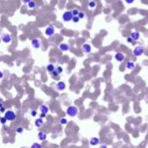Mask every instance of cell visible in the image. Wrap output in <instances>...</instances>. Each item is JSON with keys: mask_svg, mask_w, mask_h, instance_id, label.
<instances>
[{"mask_svg": "<svg viewBox=\"0 0 148 148\" xmlns=\"http://www.w3.org/2000/svg\"><path fill=\"white\" fill-rule=\"evenodd\" d=\"M78 108L76 107H74V106H70V107H68V108H67V111H66V113H67V114L68 115V116H70V117H74V116H76V115L78 114Z\"/></svg>", "mask_w": 148, "mask_h": 148, "instance_id": "6da1fadb", "label": "cell"}, {"mask_svg": "<svg viewBox=\"0 0 148 148\" xmlns=\"http://www.w3.org/2000/svg\"><path fill=\"white\" fill-rule=\"evenodd\" d=\"M4 117L9 121H14L15 119H16V114L15 112L11 111V110H8V111L4 113Z\"/></svg>", "mask_w": 148, "mask_h": 148, "instance_id": "7a4b0ae2", "label": "cell"}, {"mask_svg": "<svg viewBox=\"0 0 148 148\" xmlns=\"http://www.w3.org/2000/svg\"><path fill=\"white\" fill-rule=\"evenodd\" d=\"M73 18V14L71 11H65L62 15V19H63L65 22H69Z\"/></svg>", "mask_w": 148, "mask_h": 148, "instance_id": "3957f363", "label": "cell"}, {"mask_svg": "<svg viewBox=\"0 0 148 148\" xmlns=\"http://www.w3.org/2000/svg\"><path fill=\"white\" fill-rule=\"evenodd\" d=\"M1 39H2V41L4 42V43H9L11 42L12 37H11V36H10V34L4 33V34H3L2 35V37H1Z\"/></svg>", "mask_w": 148, "mask_h": 148, "instance_id": "277c9868", "label": "cell"}, {"mask_svg": "<svg viewBox=\"0 0 148 148\" xmlns=\"http://www.w3.org/2000/svg\"><path fill=\"white\" fill-rule=\"evenodd\" d=\"M144 51H145V49H144V48H142V47H136L135 49H134V50H133V55L135 56H141L142 54L144 53Z\"/></svg>", "mask_w": 148, "mask_h": 148, "instance_id": "5b68a950", "label": "cell"}, {"mask_svg": "<svg viewBox=\"0 0 148 148\" xmlns=\"http://www.w3.org/2000/svg\"><path fill=\"white\" fill-rule=\"evenodd\" d=\"M45 34L47 36H49V37L53 36L55 34V28H54V26H52V25L48 26L45 30Z\"/></svg>", "mask_w": 148, "mask_h": 148, "instance_id": "8992f818", "label": "cell"}, {"mask_svg": "<svg viewBox=\"0 0 148 148\" xmlns=\"http://www.w3.org/2000/svg\"><path fill=\"white\" fill-rule=\"evenodd\" d=\"M56 89L58 91H63L66 89V84L64 81H59L57 82V84L56 85Z\"/></svg>", "mask_w": 148, "mask_h": 148, "instance_id": "52a82bcc", "label": "cell"}, {"mask_svg": "<svg viewBox=\"0 0 148 148\" xmlns=\"http://www.w3.org/2000/svg\"><path fill=\"white\" fill-rule=\"evenodd\" d=\"M31 44H32V46L35 48V49H39V48L41 47V42H40L39 39H37V38L32 39Z\"/></svg>", "mask_w": 148, "mask_h": 148, "instance_id": "ba28073f", "label": "cell"}, {"mask_svg": "<svg viewBox=\"0 0 148 148\" xmlns=\"http://www.w3.org/2000/svg\"><path fill=\"white\" fill-rule=\"evenodd\" d=\"M82 50H83L84 53L89 54L91 52V50H92V48H91V46L89 45V43H85V44L82 45Z\"/></svg>", "mask_w": 148, "mask_h": 148, "instance_id": "9c48e42d", "label": "cell"}, {"mask_svg": "<svg viewBox=\"0 0 148 148\" xmlns=\"http://www.w3.org/2000/svg\"><path fill=\"white\" fill-rule=\"evenodd\" d=\"M59 49H61L62 51H68V49H70V47H69V45H68V43H62L59 45Z\"/></svg>", "mask_w": 148, "mask_h": 148, "instance_id": "30bf717a", "label": "cell"}, {"mask_svg": "<svg viewBox=\"0 0 148 148\" xmlns=\"http://www.w3.org/2000/svg\"><path fill=\"white\" fill-rule=\"evenodd\" d=\"M43 124H44V122H43V118L40 117L39 119H37L35 121V126H37V127H43Z\"/></svg>", "mask_w": 148, "mask_h": 148, "instance_id": "8fae6325", "label": "cell"}, {"mask_svg": "<svg viewBox=\"0 0 148 148\" xmlns=\"http://www.w3.org/2000/svg\"><path fill=\"white\" fill-rule=\"evenodd\" d=\"M40 111H41L42 113H44V114L47 115L48 112H49V107L45 105V104H43V105L40 106Z\"/></svg>", "mask_w": 148, "mask_h": 148, "instance_id": "7c38bea8", "label": "cell"}, {"mask_svg": "<svg viewBox=\"0 0 148 148\" xmlns=\"http://www.w3.org/2000/svg\"><path fill=\"white\" fill-rule=\"evenodd\" d=\"M37 137H38L39 140H41V141H44V140L47 139V134H46L44 132H40V133H38Z\"/></svg>", "mask_w": 148, "mask_h": 148, "instance_id": "4fadbf2b", "label": "cell"}, {"mask_svg": "<svg viewBox=\"0 0 148 148\" xmlns=\"http://www.w3.org/2000/svg\"><path fill=\"white\" fill-rule=\"evenodd\" d=\"M124 58H125V56H124L123 54L120 53V52H119V53H117L115 55V59L117 60L118 62H123Z\"/></svg>", "mask_w": 148, "mask_h": 148, "instance_id": "5bb4252c", "label": "cell"}, {"mask_svg": "<svg viewBox=\"0 0 148 148\" xmlns=\"http://www.w3.org/2000/svg\"><path fill=\"white\" fill-rule=\"evenodd\" d=\"M131 37H132V39H133V41H138L140 37V33L137 32V31H136V32H133L131 34Z\"/></svg>", "mask_w": 148, "mask_h": 148, "instance_id": "9a60e30c", "label": "cell"}, {"mask_svg": "<svg viewBox=\"0 0 148 148\" xmlns=\"http://www.w3.org/2000/svg\"><path fill=\"white\" fill-rule=\"evenodd\" d=\"M99 142H100V140H99L98 138H92L90 140V144L92 146H96V145L99 144Z\"/></svg>", "mask_w": 148, "mask_h": 148, "instance_id": "2e32d148", "label": "cell"}, {"mask_svg": "<svg viewBox=\"0 0 148 148\" xmlns=\"http://www.w3.org/2000/svg\"><path fill=\"white\" fill-rule=\"evenodd\" d=\"M126 68H127L128 69H133V68H135V64H134V62H128L127 63H126Z\"/></svg>", "mask_w": 148, "mask_h": 148, "instance_id": "e0dca14e", "label": "cell"}, {"mask_svg": "<svg viewBox=\"0 0 148 148\" xmlns=\"http://www.w3.org/2000/svg\"><path fill=\"white\" fill-rule=\"evenodd\" d=\"M46 69H47L48 72L51 73L52 71H53L54 69H55V66L53 65V64H49V65L46 67Z\"/></svg>", "mask_w": 148, "mask_h": 148, "instance_id": "ac0fdd59", "label": "cell"}, {"mask_svg": "<svg viewBox=\"0 0 148 148\" xmlns=\"http://www.w3.org/2000/svg\"><path fill=\"white\" fill-rule=\"evenodd\" d=\"M28 7L30 9H34L37 7V3H35L34 1H30V3H28Z\"/></svg>", "mask_w": 148, "mask_h": 148, "instance_id": "d6986e66", "label": "cell"}, {"mask_svg": "<svg viewBox=\"0 0 148 148\" xmlns=\"http://www.w3.org/2000/svg\"><path fill=\"white\" fill-rule=\"evenodd\" d=\"M89 6L90 7V8H95V7L96 6V2L94 1V0H91V1H89Z\"/></svg>", "mask_w": 148, "mask_h": 148, "instance_id": "ffe728a7", "label": "cell"}, {"mask_svg": "<svg viewBox=\"0 0 148 148\" xmlns=\"http://www.w3.org/2000/svg\"><path fill=\"white\" fill-rule=\"evenodd\" d=\"M55 69H56V71L59 74H61L62 73V67H60V66H57V67H56V68H55Z\"/></svg>", "mask_w": 148, "mask_h": 148, "instance_id": "44dd1931", "label": "cell"}, {"mask_svg": "<svg viewBox=\"0 0 148 148\" xmlns=\"http://www.w3.org/2000/svg\"><path fill=\"white\" fill-rule=\"evenodd\" d=\"M50 74H51V75L53 76L54 78H57L58 76H59V74H58V73L56 72V69H54L53 71H52V72L50 73Z\"/></svg>", "mask_w": 148, "mask_h": 148, "instance_id": "7402d4cb", "label": "cell"}, {"mask_svg": "<svg viewBox=\"0 0 148 148\" xmlns=\"http://www.w3.org/2000/svg\"><path fill=\"white\" fill-rule=\"evenodd\" d=\"M16 133H23V131H24V129H23V127H22V126H18V127L16 128Z\"/></svg>", "mask_w": 148, "mask_h": 148, "instance_id": "603a6c76", "label": "cell"}, {"mask_svg": "<svg viewBox=\"0 0 148 148\" xmlns=\"http://www.w3.org/2000/svg\"><path fill=\"white\" fill-rule=\"evenodd\" d=\"M85 16H86L85 12H83V11H79V13H78V16H79V17H80V19L84 18Z\"/></svg>", "mask_w": 148, "mask_h": 148, "instance_id": "cb8c5ba5", "label": "cell"}, {"mask_svg": "<svg viewBox=\"0 0 148 148\" xmlns=\"http://www.w3.org/2000/svg\"><path fill=\"white\" fill-rule=\"evenodd\" d=\"M79 20H80V17L78 16H73V18H72V21L74 23H78Z\"/></svg>", "mask_w": 148, "mask_h": 148, "instance_id": "d4e9b609", "label": "cell"}, {"mask_svg": "<svg viewBox=\"0 0 148 148\" xmlns=\"http://www.w3.org/2000/svg\"><path fill=\"white\" fill-rule=\"evenodd\" d=\"M60 123L62 124V125H65V124L68 123V120H67L65 118H62V119H60Z\"/></svg>", "mask_w": 148, "mask_h": 148, "instance_id": "484cf974", "label": "cell"}, {"mask_svg": "<svg viewBox=\"0 0 148 148\" xmlns=\"http://www.w3.org/2000/svg\"><path fill=\"white\" fill-rule=\"evenodd\" d=\"M0 122H1L3 125H4V124L7 122V119H5V117H0Z\"/></svg>", "mask_w": 148, "mask_h": 148, "instance_id": "4316f807", "label": "cell"}, {"mask_svg": "<svg viewBox=\"0 0 148 148\" xmlns=\"http://www.w3.org/2000/svg\"><path fill=\"white\" fill-rule=\"evenodd\" d=\"M72 14H73V16H78V13H79V10H73L72 11Z\"/></svg>", "mask_w": 148, "mask_h": 148, "instance_id": "83f0119b", "label": "cell"}, {"mask_svg": "<svg viewBox=\"0 0 148 148\" xmlns=\"http://www.w3.org/2000/svg\"><path fill=\"white\" fill-rule=\"evenodd\" d=\"M37 112L36 111V110H31L30 114H31V116H32V117H35V116H37Z\"/></svg>", "mask_w": 148, "mask_h": 148, "instance_id": "f1b7e54d", "label": "cell"}, {"mask_svg": "<svg viewBox=\"0 0 148 148\" xmlns=\"http://www.w3.org/2000/svg\"><path fill=\"white\" fill-rule=\"evenodd\" d=\"M31 147L34 148V147H37V148H40L41 147V145L38 144V143H35V144H33L32 146H31Z\"/></svg>", "mask_w": 148, "mask_h": 148, "instance_id": "f546056e", "label": "cell"}, {"mask_svg": "<svg viewBox=\"0 0 148 148\" xmlns=\"http://www.w3.org/2000/svg\"><path fill=\"white\" fill-rule=\"evenodd\" d=\"M21 1H22L23 4H28V3H30V1H32V0H21Z\"/></svg>", "mask_w": 148, "mask_h": 148, "instance_id": "4dcf8cb0", "label": "cell"}, {"mask_svg": "<svg viewBox=\"0 0 148 148\" xmlns=\"http://www.w3.org/2000/svg\"><path fill=\"white\" fill-rule=\"evenodd\" d=\"M134 0H126V2L127 3V4H133V3Z\"/></svg>", "mask_w": 148, "mask_h": 148, "instance_id": "1f68e13d", "label": "cell"}, {"mask_svg": "<svg viewBox=\"0 0 148 148\" xmlns=\"http://www.w3.org/2000/svg\"><path fill=\"white\" fill-rule=\"evenodd\" d=\"M126 41H127L128 43H132V42H133V39H132V37H128L127 39H126Z\"/></svg>", "mask_w": 148, "mask_h": 148, "instance_id": "d6a6232c", "label": "cell"}, {"mask_svg": "<svg viewBox=\"0 0 148 148\" xmlns=\"http://www.w3.org/2000/svg\"><path fill=\"white\" fill-rule=\"evenodd\" d=\"M3 77H4V73H3L2 71L0 70V79H2Z\"/></svg>", "mask_w": 148, "mask_h": 148, "instance_id": "836d02e7", "label": "cell"}, {"mask_svg": "<svg viewBox=\"0 0 148 148\" xmlns=\"http://www.w3.org/2000/svg\"><path fill=\"white\" fill-rule=\"evenodd\" d=\"M4 107V102H3V101H1V103H0V108H1V107Z\"/></svg>", "mask_w": 148, "mask_h": 148, "instance_id": "e575fe53", "label": "cell"}, {"mask_svg": "<svg viewBox=\"0 0 148 148\" xmlns=\"http://www.w3.org/2000/svg\"><path fill=\"white\" fill-rule=\"evenodd\" d=\"M44 117H46V114H44V113H42V114H41V118H43V119Z\"/></svg>", "mask_w": 148, "mask_h": 148, "instance_id": "d590c367", "label": "cell"}]
</instances>
